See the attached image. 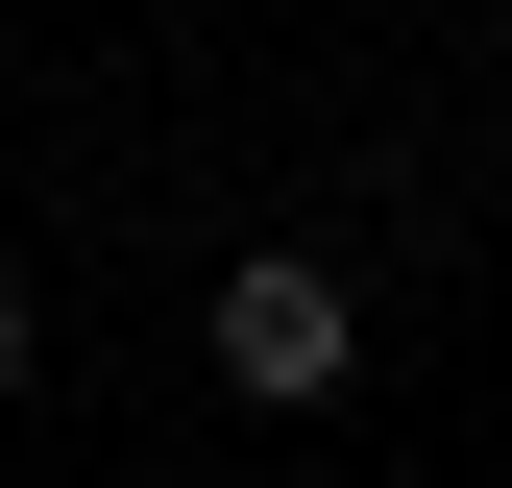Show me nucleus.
Segmentation results:
<instances>
[{
    "mask_svg": "<svg viewBox=\"0 0 512 488\" xmlns=\"http://www.w3.org/2000/svg\"><path fill=\"white\" fill-rule=\"evenodd\" d=\"M342 366H366V293L317 269V244H244V269H220V391H269V415H317Z\"/></svg>",
    "mask_w": 512,
    "mask_h": 488,
    "instance_id": "obj_1",
    "label": "nucleus"
},
{
    "mask_svg": "<svg viewBox=\"0 0 512 488\" xmlns=\"http://www.w3.org/2000/svg\"><path fill=\"white\" fill-rule=\"evenodd\" d=\"M25 342H49V318H25V269H0V415H25Z\"/></svg>",
    "mask_w": 512,
    "mask_h": 488,
    "instance_id": "obj_2",
    "label": "nucleus"
},
{
    "mask_svg": "<svg viewBox=\"0 0 512 488\" xmlns=\"http://www.w3.org/2000/svg\"><path fill=\"white\" fill-rule=\"evenodd\" d=\"M244 488H293V464H244Z\"/></svg>",
    "mask_w": 512,
    "mask_h": 488,
    "instance_id": "obj_3",
    "label": "nucleus"
}]
</instances>
